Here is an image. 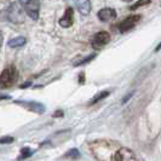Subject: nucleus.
<instances>
[{
    "mask_svg": "<svg viewBox=\"0 0 161 161\" xmlns=\"http://www.w3.org/2000/svg\"><path fill=\"white\" fill-rule=\"evenodd\" d=\"M18 79V72L14 65L6 67L0 74V89H8L15 85Z\"/></svg>",
    "mask_w": 161,
    "mask_h": 161,
    "instance_id": "nucleus-1",
    "label": "nucleus"
},
{
    "mask_svg": "<svg viewBox=\"0 0 161 161\" xmlns=\"http://www.w3.org/2000/svg\"><path fill=\"white\" fill-rule=\"evenodd\" d=\"M112 161H144L141 158H138L129 148H118L113 153Z\"/></svg>",
    "mask_w": 161,
    "mask_h": 161,
    "instance_id": "nucleus-2",
    "label": "nucleus"
},
{
    "mask_svg": "<svg viewBox=\"0 0 161 161\" xmlns=\"http://www.w3.org/2000/svg\"><path fill=\"white\" fill-rule=\"evenodd\" d=\"M112 40V36L108 32H98L95 34V36L92 38L91 45L95 50H102L105 45H108Z\"/></svg>",
    "mask_w": 161,
    "mask_h": 161,
    "instance_id": "nucleus-3",
    "label": "nucleus"
},
{
    "mask_svg": "<svg viewBox=\"0 0 161 161\" xmlns=\"http://www.w3.org/2000/svg\"><path fill=\"white\" fill-rule=\"evenodd\" d=\"M8 18L12 23H22L24 21V11L18 4L14 3L8 10Z\"/></svg>",
    "mask_w": 161,
    "mask_h": 161,
    "instance_id": "nucleus-4",
    "label": "nucleus"
},
{
    "mask_svg": "<svg viewBox=\"0 0 161 161\" xmlns=\"http://www.w3.org/2000/svg\"><path fill=\"white\" fill-rule=\"evenodd\" d=\"M141 19V15H133V16L127 17L126 19H124L120 24H119V29H120L121 33H126L131 31L136 24L139 22Z\"/></svg>",
    "mask_w": 161,
    "mask_h": 161,
    "instance_id": "nucleus-5",
    "label": "nucleus"
},
{
    "mask_svg": "<svg viewBox=\"0 0 161 161\" xmlns=\"http://www.w3.org/2000/svg\"><path fill=\"white\" fill-rule=\"evenodd\" d=\"M39 0H28V3L25 4V12L34 21L39 18Z\"/></svg>",
    "mask_w": 161,
    "mask_h": 161,
    "instance_id": "nucleus-6",
    "label": "nucleus"
},
{
    "mask_svg": "<svg viewBox=\"0 0 161 161\" xmlns=\"http://www.w3.org/2000/svg\"><path fill=\"white\" fill-rule=\"evenodd\" d=\"M73 21H74V11L72 8H68L65 10L64 15L59 18V25L63 28H69L73 25Z\"/></svg>",
    "mask_w": 161,
    "mask_h": 161,
    "instance_id": "nucleus-7",
    "label": "nucleus"
},
{
    "mask_svg": "<svg viewBox=\"0 0 161 161\" xmlns=\"http://www.w3.org/2000/svg\"><path fill=\"white\" fill-rule=\"evenodd\" d=\"M97 16H98V18H99L102 22H109V21H112V19H114V18L116 17V12H115L114 8H104L98 11Z\"/></svg>",
    "mask_w": 161,
    "mask_h": 161,
    "instance_id": "nucleus-8",
    "label": "nucleus"
},
{
    "mask_svg": "<svg viewBox=\"0 0 161 161\" xmlns=\"http://www.w3.org/2000/svg\"><path fill=\"white\" fill-rule=\"evenodd\" d=\"M18 104L23 105L25 109H28V110H31L33 113H39V114H42L45 112V107L44 104H41V103H38V102H27V103H24V102H21V101H18L16 102Z\"/></svg>",
    "mask_w": 161,
    "mask_h": 161,
    "instance_id": "nucleus-9",
    "label": "nucleus"
},
{
    "mask_svg": "<svg viewBox=\"0 0 161 161\" xmlns=\"http://www.w3.org/2000/svg\"><path fill=\"white\" fill-rule=\"evenodd\" d=\"M75 8L82 16H87L91 12V3L90 0H74Z\"/></svg>",
    "mask_w": 161,
    "mask_h": 161,
    "instance_id": "nucleus-10",
    "label": "nucleus"
},
{
    "mask_svg": "<svg viewBox=\"0 0 161 161\" xmlns=\"http://www.w3.org/2000/svg\"><path fill=\"white\" fill-rule=\"evenodd\" d=\"M110 95V91H101V92H98L96 96L93 97V98H91L89 102V105H93L98 103L99 101H102V99H104Z\"/></svg>",
    "mask_w": 161,
    "mask_h": 161,
    "instance_id": "nucleus-11",
    "label": "nucleus"
},
{
    "mask_svg": "<svg viewBox=\"0 0 161 161\" xmlns=\"http://www.w3.org/2000/svg\"><path fill=\"white\" fill-rule=\"evenodd\" d=\"M25 38L24 36H17V38H14V39H11V40L8 42V45L10 47H22L24 44H25Z\"/></svg>",
    "mask_w": 161,
    "mask_h": 161,
    "instance_id": "nucleus-12",
    "label": "nucleus"
},
{
    "mask_svg": "<svg viewBox=\"0 0 161 161\" xmlns=\"http://www.w3.org/2000/svg\"><path fill=\"white\" fill-rule=\"evenodd\" d=\"M32 155H33V150L31 148H23V149L21 150V155L18 156V160L27 159V158H29V156H32Z\"/></svg>",
    "mask_w": 161,
    "mask_h": 161,
    "instance_id": "nucleus-13",
    "label": "nucleus"
},
{
    "mask_svg": "<svg viewBox=\"0 0 161 161\" xmlns=\"http://www.w3.org/2000/svg\"><path fill=\"white\" fill-rule=\"evenodd\" d=\"M65 158H70L73 160H75V159H79L80 158V153H79V150L78 149H70L68 153L64 155Z\"/></svg>",
    "mask_w": 161,
    "mask_h": 161,
    "instance_id": "nucleus-14",
    "label": "nucleus"
},
{
    "mask_svg": "<svg viewBox=\"0 0 161 161\" xmlns=\"http://www.w3.org/2000/svg\"><path fill=\"white\" fill-rule=\"evenodd\" d=\"M95 57H96V53H92V55H90V56H87L86 58L81 59V61H79V62H76V63H74V65H75V67H79V65H82V64H85V63H89L90 61H92V59H93Z\"/></svg>",
    "mask_w": 161,
    "mask_h": 161,
    "instance_id": "nucleus-15",
    "label": "nucleus"
},
{
    "mask_svg": "<svg viewBox=\"0 0 161 161\" xmlns=\"http://www.w3.org/2000/svg\"><path fill=\"white\" fill-rule=\"evenodd\" d=\"M150 3V0H138L137 3L132 6V10H136V8H141L142 5H148Z\"/></svg>",
    "mask_w": 161,
    "mask_h": 161,
    "instance_id": "nucleus-16",
    "label": "nucleus"
},
{
    "mask_svg": "<svg viewBox=\"0 0 161 161\" xmlns=\"http://www.w3.org/2000/svg\"><path fill=\"white\" fill-rule=\"evenodd\" d=\"M15 139L14 137H3L0 138V144H8V143H12Z\"/></svg>",
    "mask_w": 161,
    "mask_h": 161,
    "instance_id": "nucleus-17",
    "label": "nucleus"
},
{
    "mask_svg": "<svg viewBox=\"0 0 161 161\" xmlns=\"http://www.w3.org/2000/svg\"><path fill=\"white\" fill-rule=\"evenodd\" d=\"M132 96H133V92H130L129 95H126V96H125L124 98H122L121 103H122V104H124V103H126V102H127V101H129V99H130V98H131Z\"/></svg>",
    "mask_w": 161,
    "mask_h": 161,
    "instance_id": "nucleus-18",
    "label": "nucleus"
},
{
    "mask_svg": "<svg viewBox=\"0 0 161 161\" xmlns=\"http://www.w3.org/2000/svg\"><path fill=\"white\" fill-rule=\"evenodd\" d=\"M53 118H58V116H63V112L62 110H57V113H55L52 115Z\"/></svg>",
    "mask_w": 161,
    "mask_h": 161,
    "instance_id": "nucleus-19",
    "label": "nucleus"
},
{
    "mask_svg": "<svg viewBox=\"0 0 161 161\" xmlns=\"http://www.w3.org/2000/svg\"><path fill=\"white\" fill-rule=\"evenodd\" d=\"M79 82H80V84H84V82H85V79H84V73H81L80 75H79Z\"/></svg>",
    "mask_w": 161,
    "mask_h": 161,
    "instance_id": "nucleus-20",
    "label": "nucleus"
},
{
    "mask_svg": "<svg viewBox=\"0 0 161 161\" xmlns=\"http://www.w3.org/2000/svg\"><path fill=\"white\" fill-rule=\"evenodd\" d=\"M4 99H10V96H6V95L0 96V101H4Z\"/></svg>",
    "mask_w": 161,
    "mask_h": 161,
    "instance_id": "nucleus-21",
    "label": "nucleus"
},
{
    "mask_svg": "<svg viewBox=\"0 0 161 161\" xmlns=\"http://www.w3.org/2000/svg\"><path fill=\"white\" fill-rule=\"evenodd\" d=\"M160 48H161V42L158 45V46H156V48H155V52H159V51H160Z\"/></svg>",
    "mask_w": 161,
    "mask_h": 161,
    "instance_id": "nucleus-22",
    "label": "nucleus"
},
{
    "mask_svg": "<svg viewBox=\"0 0 161 161\" xmlns=\"http://www.w3.org/2000/svg\"><path fill=\"white\" fill-rule=\"evenodd\" d=\"M28 86H31V82H27V84H24V85H22L21 87L23 89V87H28Z\"/></svg>",
    "mask_w": 161,
    "mask_h": 161,
    "instance_id": "nucleus-23",
    "label": "nucleus"
},
{
    "mask_svg": "<svg viewBox=\"0 0 161 161\" xmlns=\"http://www.w3.org/2000/svg\"><path fill=\"white\" fill-rule=\"evenodd\" d=\"M19 3H21V4H23V5H25V4L28 3V0H19Z\"/></svg>",
    "mask_w": 161,
    "mask_h": 161,
    "instance_id": "nucleus-24",
    "label": "nucleus"
},
{
    "mask_svg": "<svg viewBox=\"0 0 161 161\" xmlns=\"http://www.w3.org/2000/svg\"><path fill=\"white\" fill-rule=\"evenodd\" d=\"M1 44H3V36H1V34H0V46H1Z\"/></svg>",
    "mask_w": 161,
    "mask_h": 161,
    "instance_id": "nucleus-25",
    "label": "nucleus"
},
{
    "mask_svg": "<svg viewBox=\"0 0 161 161\" xmlns=\"http://www.w3.org/2000/svg\"><path fill=\"white\" fill-rule=\"evenodd\" d=\"M122 1H125V3H130L131 0H122Z\"/></svg>",
    "mask_w": 161,
    "mask_h": 161,
    "instance_id": "nucleus-26",
    "label": "nucleus"
},
{
    "mask_svg": "<svg viewBox=\"0 0 161 161\" xmlns=\"http://www.w3.org/2000/svg\"><path fill=\"white\" fill-rule=\"evenodd\" d=\"M64 1H67V0H64Z\"/></svg>",
    "mask_w": 161,
    "mask_h": 161,
    "instance_id": "nucleus-27",
    "label": "nucleus"
}]
</instances>
